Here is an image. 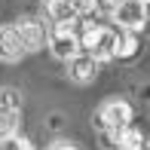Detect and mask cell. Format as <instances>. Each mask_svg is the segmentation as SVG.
Instances as JSON below:
<instances>
[{"label": "cell", "instance_id": "obj_1", "mask_svg": "<svg viewBox=\"0 0 150 150\" xmlns=\"http://www.w3.org/2000/svg\"><path fill=\"white\" fill-rule=\"evenodd\" d=\"M80 49L95 61H110L113 49H117V31L104 28V25H83L80 34Z\"/></svg>", "mask_w": 150, "mask_h": 150}, {"label": "cell", "instance_id": "obj_2", "mask_svg": "<svg viewBox=\"0 0 150 150\" xmlns=\"http://www.w3.org/2000/svg\"><path fill=\"white\" fill-rule=\"evenodd\" d=\"M132 104H129L126 98H107L104 104L95 110V129L98 132H104V135H110V132H117V129H126V126H132Z\"/></svg>", "mask_w": 150, "mask_h": 150}, {"label": "cell", "instance_id": "obj_3", "mask_svg": "<svg viewBox=\"0 0 150 150\" xmlns=\"http://www.w3.org/2000/svg\"><path fill=\"white\" fill-rule=\"evenodd\" d=\"M113 25L120 31H144V25L150 22V3L147 0H120V6L110 12Z\"/></svg>", "mask_w": 150, "mask_h": 150}, {"label": "cell", "instance_id": "obj_4", "mask_svg": "<svg viewBox=\"0 0 150 150\" xmlns=\"http://www.w3.org/2000/svg\"><path fill=\"white\" fill-rule=\"evenodd\" d=\"M46 49L52 52V58L58 61H71L80 49V34L74 31V25H52L49 37H46Z\"/></svg>", "mask_w": 150, "mask_h": 150}, {"label": "cell", "instance_id": "obj_5", "mask_svg": "<svg viewBox=\"0 0 150 150\" xmlns=\"http://www.w3.org/2000/svg\"><path fill=\"white\" fill-rule=\"evenodd\" d=\"M16 31L22 37V46L25 52H37L46 46V37H49V28H46V18H37V16H22L16 22Z\"/></svg>", "mask_w": 150, "mask_h": 150}, {"label": "cell", "instance_id": "obj_6", "mask_svg": "<svg viewBox=\"0 0 150 150\" xmlns=\"http://www.w3.org/2000/svg\"><path fill=\"white\" fill-rule=\"evenodd\" d=\"M67 64V77L74 80V83H92L95 77H98V64L101 61H95L92 55H86V52H77L71 61H64Z\"/></svg>", "mask_w": 150, "mask_h": 150}, {"label": "cell", "instance_id": "obj_7", "mask_svg": "<svg viewBox=\"0 0 150 150\" xmlns=\"http://www.w3.org/2000/svg\"><path fill=\"white\" fill-rule=\"evenodd\" d=\"M22 55H25V46H22V37H18L16 25H0V61L16 64Z\"/></svg>", "mask_w": 150, "mask_h": 150}, {"label": "cell", "instance_id": "obj_8", "mask_svg": "<svg viewBox=\"0 0 150 150\" xmlns=\"http://www.w3.org/2000/svg\"><path fill=\"white\" fill-rule=\"evenodd\" d=\"M43 18L49 25H77L80 22L71 0H43Z\"/></svg>", "mask_w": 150, "mask_h": 150}, {"label": "cell", "instance_id": "obj_9", "mask_svg": "<svg viewBox=\"0 0 150 150\" xmlns=\"http://www.w3.org/2000/svg\"><path fill=\"white\" fill-rule=\"evenodd\" d=\"M107 141H110V150H144V132L135 129V126H126V129L110 132Z\"/></svg>", "mask_w": 150, "mask_h": 150}, {"label": "cell", "instance_id": "obj_10", "mask_svg": "<svg viewBox=\"0 0 150 150\" xmlns=\"http://www.w3.org/2000/svg\"><path fill=\"white\" fill-rule=\"evenodd\" d=\"M138 49H141V43H138V34H135V31H117V49H113V58L129 61V58L138 55Z\"/></svg>", "mask_w": 150, "mask_h": 150}, {"label": "cell", "instance_id": "obj_11", "mask_svg": "<svg viewBox=\"0 0 150 150\" xmlns=\"http://www.w3.org/2000/svg\"><path fill=\"white\" fill-rule=\"evenodd\" d=\"M16 132H22V110L0 107V144H3L6 138H12Z\"/></svg>", "mask_w": 150, "mask_h": 150}, {"label": "cell", "instance_id": "obj_12", "mask_svg": "<svg viewBox=\"0 0 150 150\" xmlns=\"http://www.w3.org/2000/svg\"><path fill=\"white\" fill-rule=\"evenodd\" d=\"M0 107L22 110V92H18V89H12V86H3V89H0Z\"/></svg>", "mask_w": 150, "mask_h": 150}, {"label": "cell", "instance_id": "obj_13", "mask_svg": "<svg viewBox=\"0 0 150 150\" xmlns=\"http://www.w3.org/2000/svg\"><path fill=\"white\" fill-rule=\"evenodd\" d=\"M0 150H37V147H34L31 138H25L22 132H16L12 138H6L3 144H0Z\"/></svg>", "mask_w": 150, "mask_h": 150}, {"label": "cell", "instance_id": "obj_14", "mask_svg": "<svg viewBox=\"0 0 150 150\" xmlns=\"http://www.w3.org/2000/svg\"><path fill=\"white\" fill-rule=\"evenodd\" d=\"M74 12H77V18H86L92 16V12H98V6H95V0H71Z\"/></svg>", "mask_w": 150, "mask_h": 150}, {"label": "cell", "instance_id": "obj_15", "mask_svg": "<svg viewBox=\"0 0 150 150\" xmlns=\"http://www.w3.org/2000/svg\"><path fill=\"white\" fill-rule=\"evenodd\" d=\"M95 6H98V9H104V12H113L120 6V0H95Z\"/></svg>", "mask_w": 150, "mask_h": 150}, {"label": "cell", "instance_id": "obj_16", "mask_svg": "<svg viewBox=\"0 0 150 150\" xmlns=\"http://www.w3.org/2000/svg\"><path fill=\"white\" fill-rule=\"evenodd\" d=\"M49 150H80L74 141H55V144H49Z\"/></svg>", "mask_w": 150, "mask_h": 150}, {"label": "cell", "instance_id": "obj_17", "mask_svg": "<svg viewBox=\"0 0 150 150\" xmlns=\"http://www.w3.org/2000/svg\"><path fill=\"white\" fill-rule=\"evenodd\" d=\"M144 150H150V141H147V144H144Z\"/></svg>", "mask_w": 150, "mask_h": 150}, {"label": "cell", "instance_id": "obj_18", "mask_svg": "<svg viewBox=\"0 0 150 150\" xmlns=\"http://www.w3.org/2000/svg\"><path fill=\"white\" fill-rule=\"evenodd\" d=\"M147 3H150V0H147Z\"/></svg>", "mask_w": 150, "mask_h": 150}]
</instances>
